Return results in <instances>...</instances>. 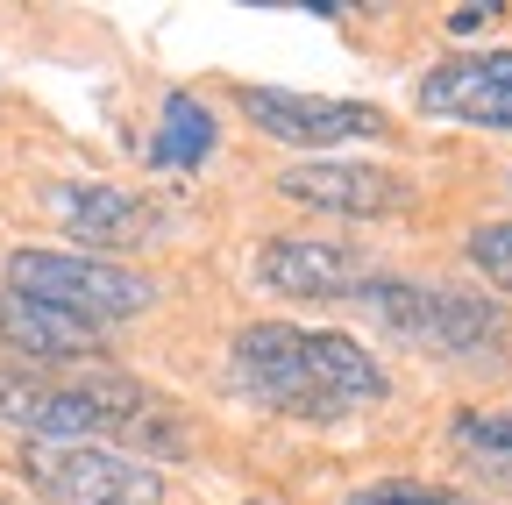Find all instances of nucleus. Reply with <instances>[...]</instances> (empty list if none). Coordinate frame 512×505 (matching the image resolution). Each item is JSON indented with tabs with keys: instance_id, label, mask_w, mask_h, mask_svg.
Here are the masks:
<instances>
[{
	"instance_id": "f257e3e1",
	"label": "nucleus",
	"mask_w": 512,
	"mask_h": 505,
	"mask_svg": "<svg viewBox=\"0 0 512 505\" xmlns=\"http://www.w3.org/2000/svg\"><path fill=\"white\" fill-rule=\"evenodd\" d=\"M228 385L278 420H349V413L384 406L392 377L356 335L299 328V321H249L228 342Z\"/></svg>"
},
{
	"instance_id": "f03ea898",
	"label": "nucleus",
	"mask_w": 512,
	"mask_h": 505,
	"mask_svg": "<svg viewBox=\"0 0 512 505\" xmlns=\"http://www.w3.org/2000/svg\"><path fill=\"white\" fill-rule=\"evenodd\" d=\"M0 427L29 441H93L107 427H157L150 399L114 370H0Z\"/></svg>"
},
{
	"instance_id": "7ed1b4c3",
	"label": "nucleus",
	"mask_w": 512,
	"mask_h": 505,
	"mask_svg": "<svg viewBox=\"0 0 512 505\" xmlns=\"http://www.w3.org/2000/svg\"><path fill=\"white\" fill-rule=\"evenodd\" d=\"M384 335H399L427 356H484L505 342V313L456 285H413V278H363L349 292Z\"/></svg>"
},
{
	"instance_id": "20e7f679",
	"label": "nucleus",
	"mask_w": 512,
	"mask_h": 505,
	"mask_svg": "<svg viewBox=\"0 0 512 505\" xmlns=\"http://www.w3.org/2000/svg\"><path fill=\"white\" fill-rule=\"evenodd\" d=\"M8 292L64 313V321H86V328L136 321V313L157 299V285L143 271H128L114 257H86V249H15L8 257Z\"/></svg>"
},
{
	"instance_id": "39448f33",
	"label": "nucleus",
	"mask_w": 512,
	"mask_h": 505,
	"mask_svg": "<svg viewBox=\"0 0 512 505\" xmlns=\"http://www.w3.org/2000/svg\"><path fill=\"white\" fill-rule=\"evenodd\" d=\"M22 477L50 505H164V470L107 441H29Z\"/></svg>"
},
{
	"instance_id": "423d86ee",
	"label": "nucleus",
	"mask_w": 512,
	"mask_h": 505,
	"mask_svg": "<svg viewBox=\"0 0 512 505\" xmlns=\"http://www.w3.org/2000/svg\"><path fill=\"white\" fill-rule=\"evenodd\" d=\"M242 121L271 143L292 150H335V143H370L384 136V107L370 100H328V93H285V86H242L235 93Z\"/></svg>"
},
{
	"instance_id": "0eeeda50",
	"label": "nucleus",
	"mask_w": 512,
	"mask_h": 505,
	"mask_svg": "<svg viewBox=\"0 0 512 505\" xmlns=\"http://www.w3.org/2000/svg\"><path fill=\"white\" fill-rule=\"evenodd\" d=\"M278 193L299 200V207H320V214H349V221H377V214H406L413 207V185L384 164H363V157H313V164H292L278 178Z\"/></svg>"
},
{
	"instance_id": "6e6552de",
	"label": "nucleus",
	"mask_w": 512,
	"mask_h": 505,
	"mask_svg": "<svg viewBox=\"0 0 512 505\" xmlns=\"http://www.w3.org/2000/svg\"><path fill=\"white\" fill-rule=\"evenodd\" d=\"M420 114L512 136V50H463L420 79Z\"/></svg>"
},
{
	"instance_id": "1a4fd4ad",
	"label": "nucleus",
	"mask_w": 512,
	"mask_h": 505,
	"mask_svg": "<svg viewBox=\"0 0 512 505\" xmlns=\"http://www.w3.org/2000/svg\"><path fill=\"white\" fill-rule=\"evenodd\" d=\"M50 207L64 214V235L86 242V257H114L121 249H143L164 235V207H150L143 193H121V185H64L50 193Z\"/></svg>"
},
{
	"instance_id": "9d476101",
	"label": "nucleus",
	"mask_w": 512,
	"mask_h": 505,
	"mask_svg": "<svg viewBox=\"0 0 512 505\" xmlns=\"http://www.w3.org/2000/svg\"><path fill=\"white\" fill-rule=\"evenodd\" d=\"M370 278L363 249L349 242H313V235H271L256 249V285L285 299H349Z\"/></svg>"
},
{
	"instance_id": "9b49d317",
	"label": "nucleus",
	"mask_w": 512,
	"mask_h": 505,
	"mask_svg": "<svg viewBox=\"0 0 512 505\" xmlns=\"http://www.w3.org/2000/svg\"><path fill=\"white\" fill-rule=\"evenodd\" d=\"M0 349H15V356H29L36 370H57V377L100 370V328L64 321V313H50L36 299H15V292H0Z\"/></svg>"
},
{
	"instance_id": "f8f14e48",
	"label": "nucleus",
	"mask_w": 512,
	"mask_h": 505,
	"mask_svg": "<svg viewBox=\"0 0 512 505\" xmlns=\"http://www.w3.org/2000/svg\"><path fill=\"white\" fill-rule=\"evenodd\" d=\"M221 143V121L200 93H164V114H157V136H150V164L157 171H200Z\"/></svg>"
},
{
	"instance_id": "ddd939ff",
	"label": "nucleus",
	"mask_w": 512,
	"mask_h": 505,
	"mask_svg": "<svg viewBox=\"0 0 512 505\" xmlns=\"http://www.w3.org/2000/svg\"><path fill=\"white\" fill-rule=\"evenodd\" d=\"M448 441H456V456L484 484L512 491V413H456L448 420Z\"/></svg>"
},
{
	"instance_id": "4468645a",
	"label": "nucleus",
	"mask_w": 512,
	"mask_h": 505,
	"mask_svg": "<svg viewBox=\"0 0 512 505\" xmlns=\"http://www.w3.org/2000/svg\"><path fill=\"white\" fill-rule=\"evenodd\" d=\"M342 505H477V498L448 491V484H420V477H384V484H363V491H349Z\"/></svg>"
},
{
	"instance_id": "2eb2a0df",
	"label": "nucleus",
	"mask_w": 512,
	"mask_h": 505,
	"mask_svg": "<svg viewBox=\"0 0 512 505\" xmlns=\"http://www.w3.org/2000/svg\"><path fill=\"white\" fill-rule=\"evenodd\" d=\"M470 264H477L498 292H512V221H484V228H470Z\"/></svg>"
},
{
	"instance_id": "dca6fc26",
	"label": "nucleus",
	"mask_w": 512,
	"mask_h": 505,
	"mask_svg": "<svg viewBox=\"0 0 512 505\" xmlns=\"http://www.w3.org/2000/svg\"><path fill=\"white\" fill-rule=\"evenodd\" d=\"M498 15V0H470V8H456V15H448V36H470V29H484Z\"/></svg>"
}]
</instances>
